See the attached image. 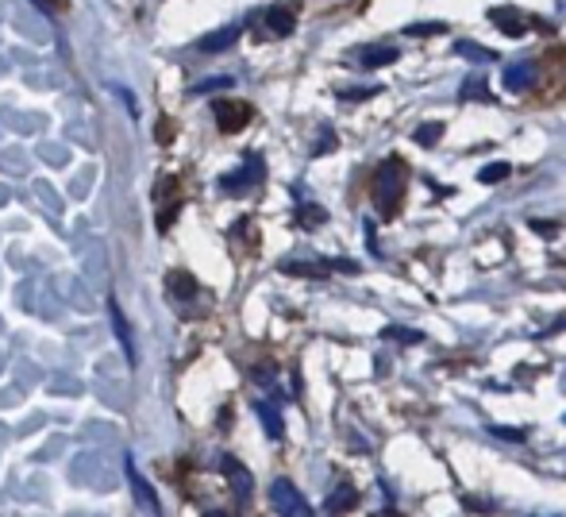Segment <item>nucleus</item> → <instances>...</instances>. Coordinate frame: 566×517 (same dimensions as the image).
<instances>
[{"label": "nucleus", "instance_id": "a211bd4d", "mask_svg": "<svg viewBox=\"0 0 566 517\" xmlns=\"http://www.w3.org/2000/svg\"><path fill=\"white\" fill-rule=\"evenodd\" d=\"M454 54H462V59H470V62H497V54L474 43H454Z\"/></svg>", "mask_w": 566, "mask_h": 517}, {"label": "nucleus", "instance_id": "20e7f679", "mask_svg": "<svg viewBox=\"0 0 566 517\" xmlns=\"http://www.w3.org/2000/svg\"><path fill=\"white\" fill-rule=\"evenodd\" d=\"M490 23H497L501 31H505L509 39H521L524 31L532 28L528 23V15L521 12L516 4H501V8H490Z\"/></svg>", "mask_w": 566, "mask_h": 517}, {"label": "nucleus", "instance_id": "6e6552de", "mask_svg": "<svg viewBox=\"0 0 566 517\" xmlns=\"http://www.w3.org/2000/svg\"><path fill=\"white\" fill-rule=\"evenodd\" d=\"M127 479H132V490H135V503L143 506V510H150V514H158V495H155V487H150L147 479H143L139 472H135V459L127 456Z\"/></svg>", "mask_w": 566, "mask_h": 517}, {"label": "nucleus", "instance_id": "dca6fc26", "mask_svg": "<svg viewBox=\"0 0 566 517\" xmlns=\"http://www.w3.org/2000/svg\"><path fill=\"white\" fill-rule=\"evenodd\" d=\"M459 97L462 101H470V97H474V101H485V105H490V90H485V82H482V77H467V82H462V90H459Z\"/></svg>", "mask_w": 566, "mask_h": 517}, {"label": "nucleus", "instance_id": "6ab92c4d", "mask_svg": "<svg viewBox=\"0 0 566 517\" xmlns=\"http://www.w3.org/2000/svg\"><path fill=\"white\" fill-rule=\"evenodd\" d=\"M509 174H513V166H509V163H490V166H482V170H478V182L493 186V182H505Z\"/></svg>", "mask_w": 566, "mask_h": 517}, {"label": "nucleus", "instance_id": "f3484780", "mask_svg": "<svg viewBox=\"0 0 566 517\" xmlns=\"http://www.w3.org/2000/svg\"><path fill=\"white\" fill-rule=\"evenodd\" d=\"M381 340H397V344H420V340H424V332L397 329V324H389V329H381Z\"/></svg>", "mask_w": 566, "mask_h": 517}, {"label": "nucleus", "instance_id": "aec40b11", "mask_svg": "<svg viewBox=\"0 0 566 517\" xmlns=\"http://www.w3.org/2000/svg\"><path fill=\"white\" fill-rule=\"evenodd\" d=\"M440 139H443V124H420V132H417L420 147H436Z\"/></svg>", "mask_w": 566, "mask_h": 517}, {"label": "nucleus", "instance_id": "9d476101", "mask_svg": "<svg viewBox=\"0 0 566 517\" xmlns=\"http://www.w3.org/2000/svg\"><path fill=\"white\" fill-rule=\"evenodd\" d=\"M397 59H401L397 46H363V51H358V62H363L366 70L389 66V62H397Z\"/></svg>", "mask_w": 566, "mask_h": 517}, {"label": "nucleus", "instance_id": "f03ea898", "mask_svg": "<svg viewBox=\"0 0 566 517\" xmlns=\"http://www.w3.org/2000/svg\"><path fill=\"white\" fill-rule=\"evenodd\" d=\"M270 506H274L277 514H285V517H308V514H313V506L305 503V495H301L290 479L270 483Z\"/></svg>", "mask_w": 566, "mask_h": 517}, {"label": "nucleus", "instance_id": "423d86ee", "mask_svg": "<svg viewBox=\"0 0 566 517\" xmlns=\"http://www.w3.org/2000/svg\"><path fill=\"white\" fill-rule=\"evenodd\" d=\"M501 85H505L509 93L532 90V85H536V62H528V59L513 62V66H509L505 74H501Z\"/></svg>", "mask_w": 566, "mask_h": 517}, {"label": "nucleus", "instance_id": "9b49d317", "mask_svg": "<svg viewBox=\"0 0 566 517\" xmlns=\"http://www.w3.org/2000/svg\"><path fill=\"white\" fill-rule=\"evenodd\" d=\"M293 28H297V20H293L290 8H270V12H266V31H270V35L285 39V35H293Z\"/></svg>", "mask_w": 566, "mask_h": 517}, {"label": "nucleus", "instance_id": "ddd939ff", "mask_svg": "<svg viewBox=\"0 0 566 517\" xmlns=\"http://www.w3.org/2000/svg\"><path fill=\"white\" fill-rule=\"evenodd\" d=\"M355 503H358V490L355 487H336L328 495V506H324V510H328V514H343V510H355Z\"/></svg>", "mask_w": 566, "mask_h": 517}, {"label": "nucleus", "instance_id": "39448f33", "mask_svg": "<svg viewBox=\"0 0 566 517\" xmlns=\"http://www.w3.org/2000/svg\"><path fill=\"white\" fill-rule=\"evenodd\" d=\"M212 116H217L220 132H239L247 121H251V108L239 105V101H212Z\"/></svg>", "mask_w": 566, "mask_h": 517}, {"label": "nucleus", "instance_id": "b1692460", "mask_svg": "<svg viewBox=\"0 0 566 517\" xmlns=\"http://www.w3.org/2000/svg\"><path fill=\"white\" fill-rule=\"evenodd\" d=\"M231 77H209V82H197L193 85V93H217V90H231Z\"/></svg>", "mask_w": 566, "mask_h": 517}, {"label": "nucleus", "instance_id": "4468645a", "mask_svg": "<svg viewBox=\"0 0 566 517\" xmlns=\"http://www.w3.org/2000/svg\"><path fill=\"white\" fill-rule=\"evenodd\" d=\"M239 39V23H231L224 31H212L209 39H201V51H228L231 43Z\"/></svg>", "mask_w": 566, "mask_h": 517}, {"label": "nucleus", "instance_id": "5701e85b", "mask_svg": "<svg viewBox=\"0 0 566 517\" xmlns=\"http://www.w3.org/2000/svg\"><path fill=\"white\" fill-rule=\"evenodd\" d=\"M490 436H497V441H505V444H524V428H501V425H493Z\"/></svg>", "mask_w": 566, "mask_h": 517}, {"label": "nucleus", "instance_id": "1a4fd4ad", "mask_svg": "<svg viewBox=\"0 0 566 517\" xmlns=\"http://www.w3.org/2000/svg\"><path fill=\"white\" fill-rule=\"evenodd\" d=\"M224 475H228L231 490H235L239 498H251V490H254V483H251V472H247V467L239 464V459L224 456Z\"/></svg>", "mask_w": 566, "mask_h": 517}, {"label": "nucleus", "instance_id": "f8f14e48", "mask_svg": "<svg viewBox=\"0 0 566 517\" xmlns=\"http://www.w3.org/2000/svg\"><path fill=\"white\" fill-rule=\"evenodd\" d=\"M254 413H259V421H262V428L270 433V441H282L285 436V425H282V417H277V410L270 402H259L254 405Z\"/></svg>", "mask_w": 566, "mask_h": 517}, {"label": "nucleus", "instance_id": "0eeeda50", "mask_svg": "<svg viewBox=\"0 0 566 517\" xmlns=\"http://www.w3.org/2000/svg\"><path fill=\"white\" fill-rule=\"evenodd\" d=\"M108 317H113V332L119 337V348H124V355H127V363H139V352H135V337H132V324H127V317H124V309L116 306V301H108Z\"/></svg>", "mask_w": 566, "mask_h": 517}, {"label": "nucleus", "instance_id": "7ed1b4c3", "mask_svg": "<svg viewBox=\"0 0 566 517\" xmlns=\"http://www.w3.org/2000/svg\"><path fill=\"white\" fill-rule=\"evenodd\" d=\"M262 174H266L262 158H259V155H247V158H243V166H239L235 174H224V178H220V189H224V194H247L251 186H259Z\"/></svg>", "mask_w": 566, "mask_h": 517}, {"label": "nucleus", "instance_id": "f257e3e1", "mask_svg": "<svg viewBox=\"0 0 566 517\" xmlns=\"http://www.w3.org/2000/svg\"><path fill=\"white\" fill-rule=\"evenodd\" d=\"M405 186H409V170H405L401 158L389 155L386 163L378 166V174H374V201H378L381 217H394L405 197Z\"/></svg>", "mask_w": 566, "mask_h": 517}, {"label": "nucleus", "instance_id": "4be33fe9", "mask_svg": "<svg viewBox=\"0 0 566 517\" xmlns=\"http://www.w3.org/2000/svg\"><path fill=\"white\" fill-rule=\"evenodd\" d=\"M448 31V23H412V28H405V35L417 39V35H443Z\"/></svg>", "mask_w": 566, "mask_h": 517}, {"label": "nucleus", "instance_id": "412c9836", "mask_svg": "<svg viewBox=\"0 0 566 517\" xmlns=\"http://www.w3.org/2000/svg\"><path fill=\"white\" fill-rule=\"evenodd\" d=\"M170 290L181 293V298H193L197 293V282L189 275H170Z\"/></svg>", "mask_w": 566, "mask_h": 517}, {"label": "nucleus", "instance_id": "2eb2a0df", "mask_svg": "<svg viewBox=\"0 0 566 517\" xmlns=\"http://www.w3.org/2000/svg\"><path fill=\"white\" fill-rule=\"evenodd\" d=\"M324 220H328V213H324L321 205H301V209H297V225L301 228H321Z\"/></svg>", "mask_w": 566, "mask_h": 517}, {"label": "nucleus", "instance_id": "393cba45", "mask_svg": "<svg viewBox=\"0 0 566 517\" xmlns=\"http://www.w3.org/2000/svg\"><path fill=\"white\" fill-rule=\"evenodd\" d=\"M31 4H35L39 12H46V15H51V12H54V4H59V0H31Z\"/></svg>", "mask_w": 566, "mask_h": 517}]
</instances>
